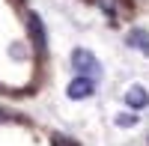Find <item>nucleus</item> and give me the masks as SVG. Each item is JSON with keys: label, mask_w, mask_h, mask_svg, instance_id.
<instances>
[{"label": "nucleus", "mask_w": 149, "mask_h": 146, "mask_svg": "<svg viewBox=\"0 0 149 146\" xmlns=\"http://www.w3.org/2000/svg\"><path fill=\"white\" fill-rule=\"evenodd\" d=\"M131 45H137L140 51H146V54H149V36H146L143 30H134V33H131Z\"/></svg>", "instance_id": "20e7f679"}, {"label": "nucleus", "mask_w": 149, "mask_h": 146, "mask_svg": "<svg viewBox=\"0 0 149 146\" xmlns=\"http://www.w3.org/2000/svg\"><path fill=\"white\" fill-rule=\"evenodd\" d=\"M131 122H137V116H119V125H131Z\"/></svg>", "instance_id": "39448f33"}, {"label": "nucleus", "mask_w": 149, "mask_h": 146, "mask_svg": "<svg viewBox=\"0 0 149 146\" xmlns=\"http://www.w3.org/2000/svg\"><path fill=\"white\" fill-rule=\"evenodd\" d=\"M146 102H149V95H146L140 87H131V90H128V104H134V107H143Z\"/></svg>", "instance_id": "7ed1b4c3"}, {"label": "nucleus", "mask_w": 149, "mask_h": 146, "mask_svg": "<svg viewBox=\"0 0 149 146\" xmlns=\"http://www.w3.org/2000/svg\"><path fill=\"white\" fill-rule=\"evenodd\" d=\"M90 92H93V81H86V78H78V81L69 87V95H72V99H86Z\"/></svg>", "instance_id": "f03ea898"}, {"label": "nucleus", "mask_w": 149, "mask_h": 146, "mask_svg": "<svg viewBox=\"0 0 149 146\" xmlns=\"http://www.w3.org/2000/svg\"><path fill=\"white\" fill-rule=\"evenodd\" d=\"M74 66H78L81 72H98L95 57H93V54H86V51H74Z\"/></svg>", "instance_id": "f257e3e1"}]
</instances>
